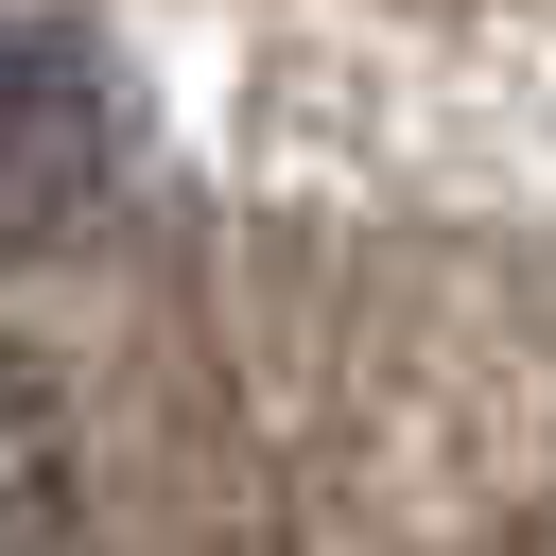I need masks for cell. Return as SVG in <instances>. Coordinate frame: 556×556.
<instances>
[{
    "label": "cell",
    "instance_id": "cell-2",
    "mask_svg": "<svg viewBox=\"0 0 556 556\" xmlns=\"http://www.w3.org/2000/svg\"><path fill=\"white\" fill-rule=\"evenodd\" d=\"M70 504H87V452H70V382L0 330V556H70Z\"/></svg>",
    "mask_w": 556,
    "mask_h": 556
},
{
    "label": "cell",
    "instance_id": "cell-1",
    "mask_svg": "<svg viewBox=\"0 0 556 556\" xmlns=\"http://www.w3.org/2000/svg\"><path fill=\"white\" fill-rule=\"evenodd\" d=\"M139 191V87L87 0H0V261L87 243Z\"/></svg>",
    "mask_w": 556,
    "mask_h": 556
}]
</instances>
